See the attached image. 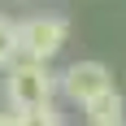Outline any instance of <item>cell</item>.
Instances as JSON below:
<instances>
[{
  "label": "cell",
  "mask_w": 126,
  "mask_h": 126,
  "mask_svg": "<svg viewBox=\"0 0 126 126\" xmlns=\"http://www.w3.org/2000/svg\"><path fill=\"white\" fill-rule=\"evenodd\" d=\"M4 109L9 113H22V109H39V104H52L61 96V74L52 70V61H17L4 65Z\"/></svg>",
  "instance_id": "6da1fadb"
},
{
  "label": "cell",
  "mask_w": 126,
  "mask_h": 126,
  "mask_svg": "<svg viewBox=\"0 0 126 126\" xmlns=\"http://www.w3.org/2000/svg\"><path fill=\"white\" fill-rule=\"evenodd\" d=\"M65 44H70V22L61 13H35L17 22V57L26 61H57Z\"/></svg>",
  "instance_id": "7a4b0ae2"
},
{
  "label": "cell",
  "mask_w": 126,
  "mask_h": 126,
  "mask_svg": "<svg viewBox=\"0 0 126 126\" xmlns=\"http://www.w3.org/2000/svg\"><path fill=\"white\" fill-rule=\"evenodd\" d=\"M104 91H113V70L104 61H74L61 70V96L70 104H91L96 96H104Z\"/></svg>",
  "instance_id": "3957f363"
},
{
  "label": "cell",
  "mask_w": 126,
  "mask_h": 126,
  "mask_svg": "<svg viewBox=\"0 0 126 126\" xmlns=\"http://www.w3.org/2000/svg\"><path fill=\"white\" fill-rule=\"evenodd\" d=\"M83 117H87V126H126V100L122 91H104V96H96L91 104H83Z\"/></svg>",
  "instance_id": "277c9868"
},
{
  "label": "cell",
  "mask_w": 126,
  "mask_h": 126,
  "mask_svg": "<svg viewBox=\"0 0 126 126\" xmlns=\"http://www.w3.org/2000/svg\"><path fill=\"white\" fill-rule=\"evenodd\" d=\"M13 126H65V117H61V109H57V100H52V104H39V109L13 113Z\"/></svg>",
  "instance_id": "5b68a950"
},
{
  "label": "cell",
  "mask_w": 126,
  "mask_h": 126,
  "mask_svg": "<svg viewBox=\"0 0 126 126\" xmlns=\"http://www.w3.org/2000/svg\"><path fill=\"white\" fill-rule=\"evenodd\" d=\"M9 61H17V22L0 13V70Z\"/></svg>",
  "instance_id": "8992f818"
},
{
  "label": "cell",
  "mask_w": 126,
  "mask_h": 126,
  "mask_svg": "<svg viewBox=\"0 0 126 126\" xmlns=\"http://www.w3.org/2000/svg\"><path fill=\"white\" fill-rule=\"evenodd\" d=\"M0 126H13V113H9V109H0Z\"/></svg>",
  "instance_id": "52a82bcc"
}]
</instances>
